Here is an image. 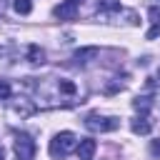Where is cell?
<instances>
[{"label":"cell","mask_w":160,"mask_h":160,"mask_svg":"<svg viewBox=\"0 0 160 160\" xmlns=\"http://www.w3.org/2000/svg\"><path fill=\"white\" fill-rule=\"evenodd\" d=\"M72 148H78V138H75L70 130H62V132H58V135L50 140V155H52L55 160L70 155Z\"/></svg>","instance_id":"6da1fadb"},{"label":"cell","mask_w":160,"mask_h":160,"mask_svg":"<svg viewBox=\"0 0 160 160\" xmlns=\"http://www.w3.org/2000/svg\"><path fill=\"white\" fill-rule=\"evenodd\" d=\"M12 150H15V158L18 160H32L35 158V140L28 132H15Z\"/></svg>","instance_id":"7a4b0ae2"},{"label":"cell","mask_w":160,"mask_h":160,"mask_svg":"<svg viewBox=\"0 0 160 160\" xmlns=\"http://www.w3.org/2000/svg\"><path fill=\"white\" fill-rule=\"evenodd\" d=\"M118 125H120L118 118H102V115H95V112L85 118V128L92 130V132H110V130H115Z\"/></svg>","instance_id":"3957f363"},{"label":"cell","mask_w":160,"mask_h":160,"mask_svg":"<svg viewBox=\"0 0 160 160\" xmlns=\"http://www.w3.org/2000/svg\"><path fill=\"white\" fill-rule=\"evenodd\" d=\"M95 150H98V142H95L92 138H82V140L78 142V158H80V160H90V158L95 155Z\"/></svg>","instance_id":"277c9868"},{"label":"cell","mask_w":160,"mask_h":160,"mask_svg":"<svg viewBox=\"0 0 160 160\" xmlns=\"http://www.w3.org/2000/svg\"><path fill=\"white\" fill-rule=\"evenodd\" d=\"M52 15L55 18H60V20H75L78 18V5H72V2H62V5H58L55 10H52Z\"/></svg>","instance_id":"5b68a950"},{"label":"cell","mask_w":160,"mask_h":160,"mask_svg":"<svg viewBox=\"0 0 160 160\" xmlns=\"http://www.w3.org/2000/svg\"><path fill=\"white\" fill-rule=\"evenodd\" d=\"M10 112H18L20 118H28V115H32V112H35V105H32V102H28L25 98H18V100H12V102H10Z\"/></svg>","instance_id":"8992f818"},{"label":"cell","mask_w":160,"mask_h":160,"mask_svg":"<svg viewBox=\"0 0 160 160\" xmlns=\"http://www.w3.org/2000/svg\"><path fill=\"white\" fill-rule=\"evenodd\" d=\"M148 15H150V20H152V28L148 30V40H155V38L160 35V8L152 5V8L148 10Z\"/></svg>","instance_id":"52a82bcc"},{"label":"cell","mask_w":160,"mask_h":160,"mask_svg":"<svg viewBox=\"0 0 160 160\" xmlns=\"http://www.w3.org/2000/svg\"><path fill=\"white\" fill-rule=\"evenodd\" d=\"M130 128H132V132H135V135H148V132L152 130V125H150L148 115H140V118H135V120L130 122Z\"/></svg>","instance_id":"ba28073f"},{"label":"cell","mask_w":160,"mask_h":160,"mask_svg":"<svg viewBox=\"0 0 160 160\" xmlns=\"http://www.w3.org/2000/svg\"><path fill=\"white\" fill-rule=\"evenodd\" d=\"M100 55V50L98 48H82V50H78L75 52V60L80 62V65H85V62H90L92 58H98Z\"/></svg>","instance_id":"9c48e42d"},{"label":"cell","mask_w":160,"mask_h":160,"mask_svg":"<svg viewBox=\"0 0 160 160\" xmlns=\"http://www.w3.org/2000/svg\"><path fill=\"white\" fill-rule=\"evenodd\" d=\"M132 105H135V110H140L142 115L150 110V105H152V98H148V95H138L135 100H132Z\"/></svg>","instance_id":"30bf717a"},{"label":"cell","mask_w":160,"mask_h":160,"mask_svg":"<svg viewBox=\"0 0 160 160\" xmlns=\"http://www.w3.org/2000/svg\"><path fill=\"white\" fill-rule=\"evenodd\" d=\"M12 8H15L18 15H28V12L32 10V2H30V0H12Z\"/></svg>","instance_id":"8fae6325"},{"label":"cell","mask_w":160,"mask_h":160,"mask_svg":"<svg viewBox=\"0 0 160 160\" xmlns=\"http://www.w3.org/2000/svg\"><path fill=\"white\" fill-rule=\"evenodd\" d=\"M28 58H30V62H35V65H38V62H42V60H45V52H42L38 45H30V50H28Z\"/></svg>","instance_id":"7c38bea8"},{"label":"cell","mask_w":160,"mask_h":160,"mask_svg":"<svg viewBox=\"0 0 160 160\" xmlns=\"http://www.w3.org/2000/svg\"><path fill=\"white\" fill-rule=\"evenodd\" d=\"M10 92H12L10 82H8V80H0V100H8V98H10Z\"/></svg>","instance_id":"4fadbf2b"},{"label":"cell","mask_w":160,"mask_h":160,"mask_svg":"<svg viewBox=\"0 0 160 160\" xmlns=\"http://www.w3.org/2000/svg\"><path fill=\"white\" fill-rule=\"evenodd\" d=\"M152 155H160V140H152Z\"/></svg>","instance_id":"5bb4252c"},{"label":"cell","mask_w":160,"mask_h":160,"mask_svg":"<svg viewBox=\"0 0 160 160\" xmlns=\"http://www.w3.org/2000/svg\"><path fill=\"white\" fill-rule=\"evenodd\" d=\"M68 2H72V5H80V2H82V0H68Z\"/></svg>","instance_id":"9a60e30c"},{"label":"cell","mask_w":160,"mask_h":160,"mask_svg":"<svg viewBox=\"0 0 160 160\" xmlns=\"http://www.w3.org/2000/svg\"><path fill=\"white\" fill-rule=\"evenodd\" d=\"M0 160H5V152H2V148H0Z\"/></svg>","instance_id":"2e32d148"},{"label":"cell","mask_w":160,"mask_h":160,"mask_svg":"<svg viewBox=\"0 0 160 160\" xmlns=\"http://www.w3.org/2000/svg\"><path fill=\"white\" fill-rule=\"evenodd\" d=\"M158 78H160V72H158Z\"/></svg>","instance_id":"e0dca14e"}]
</instances>
